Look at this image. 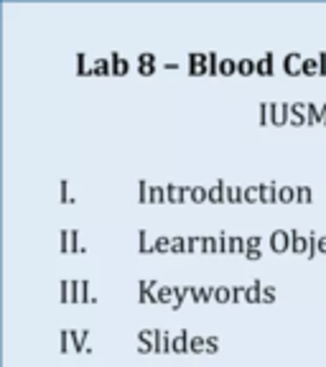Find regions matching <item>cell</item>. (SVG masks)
I'll use <instances>...</instances> for the list:
<instances>
[{
    "instance_id": "16",
    "label": "cell",
    "mask_w": 326,
    "mask_h": 367,
    "mask_svg": "<svg viewBox=\"0 0 326 367\" xmlns=\"http://www.w3.org/2000/svg\"><path fill=\"white\" fill-rule=\"evenodd\" d=\"M155 299H158V304H171L174 306V301H176V285H158V288H155Z\"/></svg>"
},
{
    "instance_id": "23",
    "label": "cell",
    "mask_w": 326,
    "mask_h": 367,
    "mask_svg": "<svg viewBox=\"0 0 326 367\" xmlns=\"http://www.w3.org/2000/svg\"><path fill=\"white\" fill-rule=\"evenodd\" d=\"M291 201H296V186L288 184L278 186V204H291Z\"/></svg>"
},
{
    "instance_id": "47",
    "label": "cell",
    "mask_w": 326,
    "mask_h": 367,
    "mask_svg": "<svg viewBox=\"0 0 326 367\" xmlns=\"http://www.w3.org/2000/svg\"><path fill=\"white\" fill-rule=\"evenodd\" d=\"M217 74H219V56L209 51V77H217Z\"/></svg>"
},
{
    "instance_id": "9",
    "label": "cell",
    "mask_w": 326,
    "mask_h": 367,
    "mask_svg": "<svg viewBox=\"0 0 326 367\" xmlns=\"http://www.w3.org/2000/svg\"><path fill=\"white\" fill-rule=\"evenodd\" d=\"M291 237H293V245H291L293 253H308V248H311L308 235H301L298 227H291Z\"/></svg>"
},
{
    "instance_id": "34",
    "label": "cell",
    "mask_w": 326,
    "mask_h": 367,
    "mask_svg": "<svg viewBox=\"0 0 326 367\" xmlns=\"http://www.w3.org/2000/svg\"><path fill=\"white\" fill-rule=\"evenodd\" d=\"M229 253H248V240L242 237H229Z\"/></svg>"
},
{
    "instance_id": "2",
    "label": "cell",
    "mask_w": 326,
    "mask_h": 367,
    "mask_svg": "<svg viewBox=\"0 0 326 367\" xmlns=\"http://www.w3.org/2000/svg\"><path fill=\"white\" fill-rule=\"evenodd\" d=\"M59 242H61V253H85V245H79L76 230H61Z\"/></svg>"
},
{
    "instance_id": "1",
    "label": "cell",
    "mask_w": 326,
    "mask_h": 367,
    "mask_svg": "<svg viewBox=\"0 0 326 367\" xmlns=\"http://www.w3.org/2000/svg\"><path fill=\"white\" fill-rule=\"evenodd\" d=\"M189 74L191 77H209V54H201V51H191L189 54Z\"/></svg>"
},
{
    "instance_id": "12",
    "label": "cell",
    "mask_w": 326,
    "mask_h": 367,
    "mask_svg": "<svg viewBox=\"0 0 326 367\" xmlns=\"http://www.w3.org/2000/svg\"><path fill=\"white\" fill-rule=\"evenodd\" d=\"M189 189H191V186H181V184H169V186H166V199H169L171 204H181V201H184V196L189 194Z\"/></svg>"
},
{
    "instance_id": "46",
    "label": "cell",
    "mask_w": 326,
    "mask_h": 367,
    "mask_svg": "<svg viewBox=\"0 0 326 367\" xmlns=\"http://www.w3.org/2000/svg\"><path fill=\"white\" fill-rule=\"evenodd\" d=\"M204 253H219V245H217V237H204Z\"/></svg>"
},
{
    "instance_id": "58",
    "label": "cell",
    "mask_w": 326,
    "mask_h": 367,
    "mask_svg": "<svg viewBox=\"0 0 326 367\" xmlns=\"http://www.w3.org/2000/svg\"><path fill=\"white\" fill-rule=\"evenodd\" d=\"M163 66H166V69H179V64H176V61H166Z\"/></svg>"
},
{
    "instance_id": "39",
    "label": "cell",
    "mask_w": 326,
    "mask_h": 367,
    "mask_svg": "<svg viewBox=\"0 0 326 367\" xmlns=\"http://www.w3.org/2000/svg\"><path fill=\"white\" fill-rule=\"evenodd\" d=\"M171 253H189V242L184 237H171Z\"/></svg>"
},
{
    "instance_id": "22",
    "label": "cell",
    "mask_w": 326,
    "mask_h": 367,
    "mask_svg": "<svg viewBox=\"0 0 326 367\" xmlns=\"http://www.w3.org/2000/svg\"><path fill=\"white\" fill-rule=\"evenodd\" d=\"M76 74L95 77V71H92V61L87 59V54H85V51H82V54H76Z\"/></svg>"
},
{
    "instance_id": "3",
    "label": "cell",
    "mask_w": 326,
    "mask_h": 367,
    "mask_svg": "<svg viewBox=\"0 0 326 367\" xmlns=\"http://www.w3.org/2000/svg\"><path fill=\"white\" fill-rule=\"evenodd\" d=\"M291 245H293L291 230H273V235H270V250L273 253H285V250H291Z\"/></svg>"
},
{
    "instance_id": "49",
    "label": "cell",
    "mask_w": 326,
    "mask_h": 367,
    "mask_svg": "<svg viewBox=\"0 0 326 367\" xmlns=\"http://www.w3.org/2000/svg\"><path fill=\"white\" fill-rule=\"evenodd\" d=\"M275 301V285H265L263 288V304H273Z\"/></svg>"
},
{
    "instance_id": "19",
    "label": "cell",
    "mask_w": 326,
    "mask_h": 367,
    "mask_svg": "<svg viewBox=\"0 0 326 367\" xmlns=\"http://www.w3.org/2000/svg\"><path fill=\"white\" fill-rule=\"evenodd\" d=\"M260 191H263V204H275L278 201V184L275 181L260 184Z\"/></svg>"
},
{
    "instance_id": "45",
    "label": "cell",
    "mask_w": 326,
    "mask_h": 367,
    "mask_svg": "<svg viewBox=\"0 0 326 367\" xmlns=\"http://www.w3.org/2000/svg\"><path fill=\"white\" fill-rule=\"evenodd\" d=\"M138 66H155V54H150V51L138 54Z\"/></svg>"
},
{
    "instance_id": "30",
    "label": "cell",
    "mask_w": 326,
    "mask_h": 367,
    "mask_svg": "<svg viewBox=\"0 0 326 367\" xmlns=\"http://www.w3.org/2000/svg\"><path fill=\"white\" fill-rule=\"evenodd\" d=\"M189 196L194 204H204V201H209V189H204V186H191L189 189Z\"/></svg>"
},
{
    "instance_id": "56",
    "label": "cell",
    "mask_w": 326,
    "mask_h": 367,
    "mask_svg": "<svg viewBox=\"0 0 326 367\" xmlns=\"http://www.w3.org/2000/svg\"><path fill=\"white\" fill-rule=\"evenodd\" d=\"M138 71H140L143 77H150V74L155 71V66H138Z\"/></svg>"
},
{
    "instance_id": "52",
    "label": "cell",
    "mask_w": 326,
    "mask_h": 367,
    "mask_svg": "<svg viewBox=\"0 0 326 367\" xmlns=\"http://www.w3.org/2000/svg\"><path fill=\"white\" fill-rule=\"evenodd\" d=\"M66 186H69L66 181H61V186H59V199H61V204H66V201H71V199H69V194H66Z\"/></svg>"
},
{
    "instance_id": "24",
    "label": "cell",
    "mask_w": 326,
    "mask_h": 367,
    "mask_svg": "<svg viewBox=\"0 0 326 367\" xmlns=\"http://www.w3.org/2000/svg\"><path fill=\"white\" fill-rule=\"evenodd\" d=\"M196 285H176V301H174V309H181L186 296H194Z\"/></svg>"
},
{
    "instance_id": "36",
    "label": "cell",
    "mask_w": 326,
    "mask_h": 367,
    "mask_svg": "<svg viewBox=\"0 0 326 367\" xmlns=\"http://www.w3.org/2000/svg\"><path fill=\"white\" fill-rule=\"evenodd\" d=\"M153 250L155 253H171V237H155V242H153Z\"/></svg>"
},
{
    "instance_id": "8",
    "label": "cell",
    "mask_w": 326,
    "mask_h": 367,
    "mask_svg": "<svg viewBox=\"0 0 326 367\" xmlns=\"http://www.w3.org/2000/svg\"><path fill=\"white\" fill-rule=\"evenodd\" d=\"M189 342H191V334H189V329L184 326V329L176 332L174 339H171V352H176V354H186V352H189Z\"/></svg>"
},
{
    "instance_id": "41",
    "label": "cell",
    "mask_w": 326,
    "mask_h": 367,
    "mask_svg": "<svg viewBox=\"0 0 326 367\" xmlns=\"http://www.w3.org/2000/svg\"><path fill=\"white\" fill-rule=\"evenodd\" d=\"M163 199H166V191H163V186L153 184V189H150V204H163Z\"/></svg>"
},
{
    "instance_id": "53",
    "label": "cell",
    "mask_w": 326,
    "mask_h": 367,
    "mask_svg": "<svg viewBox=\"0 0 326 367\" xmlns=\"http://www.w3.org/2000/svg\"><path fill=\"white\" fill-rule=\"evenodd\" d=\"M318 61H321V77H326V51H318Z\"/></svg>"
},
{
    "instance_id": "35",
    "label": "cell",
    "mask_w": 326,
    "mask_h": 367,
    "mask_svg": "<svg viewBox=\"0 0 326 367\" xmlns=\"http://www.w3.org/2000/svg\"><path fill=\"white\" fill-rule=\"evenodd\" d=\"M189 352H194V354L207 352V339H204V337H191V342H189Z\"/></svg>"
},
{
    "instance_id": "11",
    "label": "cell",
    "mask_w": 326,
    "mask_h": 367,
    "mask_svg": "<svg viewBox=\"0 0 326 367\" xmlns=\"http://www.w3.org/2000/svg\"><path fill=\"white\" fill-rule=\"evenodd\" d=\"M59 301L61 304H76V288H74V280H61L59 283Z\"/></svg>"
},
{
    "instance_id": "31",
    "label": "cell",
    "mask_w": 326,
    "mask_h": 367,
    "mask_svg": "<svg viewBox=\"0 0 326 367\" xmlns=\"http://www.w3.org/2000/svg\"><path fill=\"white\" fill-rule=\"evenodd\" d=\"M311 199H313L311 186H306V184L296 186V204H311Z\"/></svg>"
},
{
    "instance_id": "13",
    "label": "cell",
    "mask_w": 326,
    "mask_h": 367,
    "mask_svg": "<svg viewBox=\"0 0 326 367\" xmlns=\"http://www.w3.org/2000/svg\"><path fill=\"white\" fill-rule=\"evenodd\" d=\"M110 61H112V74H115V77H122V74L130 71V61H128L125 56H120L117 51L110 54Z\"/></svg>"
},
{
    "instance_id": "51",
    "label": "cell",
    "mask_w": 326,
    "mask_h": 367,
    "mask_svg": "<svg viewBox=\"0 0 326 367\" xmlns=\"http://www.w3.org/2000/svg\"><path fill=\"white\" fill-rule=\"evenodd\" d=\"M207 352L209 354H217L219 352V339L217 337H207Z\"/></svg>"
},
{
    "instance_id": "32",
    "label": "cell",
    "mask_w": 326,
    "mask_h": 367,
    "mask_svg": "<svg viewBox=\"0 0 326 367\" xmlns=\"http://www.w3.org/2000/svg\"><path fill=\"white\" fill-rule=\"evenodd\" d=\"M150 189H153V184L138 181V204H150Z\"/></svg>"
},
{
    "instance_id": "5",
    "label": "cell",
    "mask_w": 326,
    "mask_h": 367,
    "mask_svg": "<svg viewBox=\"0 0 326 367\" xmlns=\"http://www.w3.org/2000/svg\"><path fill=\"white\" fill-rule=\"evenodd\" d=\"M158 280H138V299L140 304H158L155 299V288H158Z\"/></svg>"
},
{
    "instance_id": "7",
    "label": "cell",
    "mask_w": 326,
    "mask_h": 367,
    "mask_svg": "<svg viewBox=\"0 0 326 367\" xmlns=\"http://www.w3.org/2000/svg\"><path fill=\"white\" fill-rule=\"evenodd\" d=\"M291 125H296V128L308 125V102H293L291 105Z\"/></svg>"
},
{
    "instance_id": "44",
    "label": "cell",
    "mask_w": 326,
    "mask_h": 367,
    "mask_svg": "<svg viewBox=\"0 0 326 367\" xmlns=\"http://www.w3.org/2000/svg\"><path fill=\"white\" fill-rule=\"evenodd\" d=\"M59 344H61V352H69V349H71V329H61Z\"/></svg>"
},
{
    "instance_id": "50",
    "label": "cell",
    "mask_w": 326,
    "mask_h": 367,
    "mask_svg": "<svg viewBox=\"0 0 326 367\" xmlns=\"http://www.w3.org/2000/svg\"><path fill=\"white\" fill-rule=\"evenodd\" d=\"M260 245H263V237H260V235L248 237V250H260Z\"/></svg>"
},
{
    "instance_id": "25",
    "label": "cell",
    "mask_w": 326,
    "mask_h": 367,
    "mask_svg": "<svg viewBox=\"0 0 326 367\" xmlns=\"http://www.w3.org/2000/svg\"><path fill=\"white\" fill-rule=\"evenodd\" d=\"M258 201H263L260 184H250V186H244V204H258Z\"/></svg>"
},
{
    "instance_id": "37",
    "label": "cell",
    "mask_w": 326,
    "mask_h": 367,
    "mask_svg": "<svg viewBox=\"0 0 326 367\" xmlns=\"http://www.w3.org/2000/svg\"><path fill=\"white\" fill-rule=\"evenodd\" d=\"M138 250H140V253H153V245H150V240H148V232H145V230H140V232H138Z\"/></svg>"
},
{
    "instance_id": "55",
    "label": "cell",
    "mask_w": 326,
    "mask_h": 367,
    "mask_svg": "<svg viewBox=\"0 0 326 367\" xmlns=\"http://www.w3.org/2000/svg\"><path fill=\"white\" fill-rule=\"evenodd\" d=\"M316 250H318V253H326V237H321V235H318V242H316Z\"/></svg>"
},
{
    "instance_id": "43",
    "label": "cell",
    "mask_w": 326,
    "mask_h": 367,
    "mask_svg": "<svg viewBox=\"0 0 326 367\" xmlns=\"http://www.w3.org/2000/svg\"><path fill=\"white\" fill-rule=\"evenodd\" d=\"M248 296V285H232V304H239Z\"/></svg>"
},
{
    "instance_id": "27",
    "label": "cell",
    "mask_w": 326,
    "mask_h": 367,
    "mask_svg": "<svg viewBox=\"0 0 326 367\" xmlns=\"http://www.w3.org/2000/svg\"><path fill=\"white\" fill-rule=\"evenodd\" d=\"M303 74H306V77L321 74V61H318V56H306V59H303Z\"/></svg>"
},
{
    "instance_id": "4",
    "label": "cell",
    "mask_w": 326,
    "mask_h": 367,
    "mask_svg": "<svg viewBox=\"0 0 326 367\" xmlns=\"http://www.w3.org/2000/svg\"><path fill=\"white\" fill-rule=\"evenodd\" d=\"M303 59H306V56H301L298 51L285 54V59H283V71L288 74V77H301V74H303Z\"/></svg>"
},
{
    "instance_id": "54",
    "label": "cell",
    "mask_w": 326,
    "mask_h": 367,
    "mask_svg": "<svg viewBox=\"0 0 326 367\" xmlns=\"http://www.w3.org/2000/svg\"><path fill=\"white\" fill-rule=\"evenodd\" d=\"M260 250H248V253H244V258H248V260H260Z\"/></svg>"
},
{
    "instance_id": "38",
    "label": "cell",
    "mask_w": 326,
    "mask_h": 367,
    "mask_svg": "<svg viewBox=\"0 0 326 367\" xmlns=\"http://www.w3.org/2000/svg\"><path fill=\"white\" fill-rule=\"evenodd\" d=\"M308 125H321V107L308 102Z\"/></svg>"
},
{
    "instance_id": "17",
    "label": "cell",
    "mask_w": 326,
    "mask_h": 367,
    "mask_svg": "<svg viewBox=\"0 0 326 367\" xmlns=\"http://www.w3.org/2000/svg\"><path fill=\"white\" fill-rule=\"evenodd\" d=\"M273 51H265V56L263 59H258V74L260 77H273L275 74V66H273Z\"/></svg>"
},
{
    "instance_id": "26",
    "label": "cell",
    "mask_w": 326,
    "mask_h": 367,
    "mask_svg": "<svg viewBox=\"0 0 326 367\" xmlns=\"http://www.w3.org/2000/svg\"><path fill=\"white\" fill-rule=\"evenodd\" d=\"M214 301L217 304H232V285H214Z\"/></svg>"
},
{
    "instance_id": "33",
    "label": "cell",
    "mask_w": 326,
    "mask_h": 367,
    "mask_svg": "<svg viewBox=\"0 0 326 367\" xmlns=\"http://www.w3.org/2000/svg\"><path fill=\"white\" fill-rule=\"evenodd\" d=\"M219 74H222V77L237 74V61H234V59H219Z\"/></svg>"
},
{
    "instance_id": "14",
    "label": "cell",
    "mask_w": 326,
    "mask_h": 367,
    "mask_svg": "<svg viewBox=\"0 0 326 367\" xmlns=\"http://www.w3.org/2000/svg\"><path fill=\"white\" fill-rule=\"evenodd\" d=\"M87 337H90V329H82V332L79 329H71V349L74 352H82V349L87 352L90 349L87 347Z\"/></svg>"
},
{
    "instance_id": "15",
    "label": "cell",
    "mask_w": 326,
    "mask_h": 367,
    "mask_svg": "<svg viewBox=\"0 0 326 367\" xmlns=\"http://www.w3.org/2000/svg\"><path fill=\"white\" fill-rule=\"evenodd\" d=\"M224 199H227V184H224V179H217L214 186L209 189V201L212 204H222Z\"/></svg>"
},
{
    "instance_id": "28",
    "label": "cell",
    "mask_w": 326,
    "mask_h": 367,
    "mask_svg": "<svg viewBox=\"0 0 326 367\" xmlns=\"http://www.w3.org/2000/svg\"><path fill=\"white\" fill-rule=\"evenodd\" d=\"M227 201L229 204H242L244 201V189L234 186V184H227Z\"/></svg>"
},
{
    "instance_id": "20",
    "label": "cell",
    "mask_w": 326,
    "mask_h": 367,
    "mask_svg": "<svg viewBox=\"0 0 326 367\" xmlns=\"http://www.w3.org/2000/svg\"><path fill=\"white\" fill-rule=\"evenodd\" d=\"M92 71H95V77H107V74H112V61L110 59H92Z\"/></svg>"
},
{
    "instance_id": "40",
    "label": "cell",
    "mask_w": 326,
    "mask_h": 367,
    "mask_svg": "<svg viewBox=\"0 0 326 367\" xmlns=\"http://www.w3.org/2000/svg\"><path fill=\"white\" fill-rule=\"evenodd\" d=\"M260 122H263V125L273 122V107H270V102H260Z\"/></svg>"
},
{
    "instance_id": "10",
    "label": "cell",
    "mask_w": 326,
    "mask_h": 367,
    "mask_svg": "<svg viewBox=\"0 0 326 367\" xmlns=\"http://www.w3.org/2000/svg\"><path fill=\"white\" fill-rule=\"evenodd\" d=\"M171 334L166 329H155V354H166L171 352Z\"/></svg>"
},
{
    "instance_id": "6",
    "label": "cell",
    "mask_w": 326,
    "mask_h": 367,
    "mask_svg": "<svg viewBox=\"0 0 326 367\" xmlns=\"http://www.w3.org/2000/svg\"><path fill=\"white\" fill-rule=\"evenodd\" d=\"M273 107V122L270 125H285V122H291V105L288 102H270Z\"/></svg>"
},
{
    "instance_id": "57",
    "label": "cell",
    "mask_w": 326,
    "mask_h": 367,
    "mask_svg": "<svg viewBox=\"0 0 326 367\" xmlns=\"http://www.w3.org/2000/svg\"><path fill=\"white\" fill-rule=\"evenodd\" d=\"M321 125H326V102L321 105Z\"/></svg>"
},
{
    "instance_id": "18",
    "label": "cell",
    "mask_w": 326,
    "mask_h": 367,
    "mask_svg": "<svg viewBox=\"0 0 326 367\" xmlns=\"http://www.w3.org/2000/svg\"><path fill=\"white\" fill-rule=\"evenodd\" d=\"M263 280H255L253 285H248V296H244V301L248 304H263Z\"/></svg>"
},
{
    "instance_id": "42",
    "label": "cell",
    "mask_w": 326,
    "mask_h": 367,
    "mask_svg": "<svg viewBox=\"0 0 326 367\" xmlns=\"http://www.w3.org/2000/svg\"><path fill=\"white\" fill-rule=\"evenodd\" d=\"M189 253H204V237H186Z\"/></svg>"
},
{
    "instance_id": "48",
    "label": "cell",
    "mask_w": 326,
    "mask_h": 367,
    "mask_svg": "<svg viewBox=\"0 0 326 367\" xmlns=\"http://www.w3.org/2000/svg\"><path fill=\"white\" fill-rule=\"evenodd\" d=\"M217 245H219V253H229V235L219 232L217 235Z\"/></svg>"
},
{
    "instance_id": "29",
    "label": "cell",
    "mask_w": 326,
    "mask_h": 367,
    "mask_svg": "<svg viewBox=\"0 0 326 367\" xmlns=\"http://www.w3.org/2000/svg\"><path fill=\"white\" fill-rule=\"evenodd\" d=\"M237 74H242V77L258 74V61H253V59H239L237 61Z\"/></svg>"
},
{
    "instance_id": "21",
    "label": "cell",
    "mask_w": 326,
    "mask_h": 367,
    "mask_svg": "<svg viewBox=\"0 0 326 367\" xmlns=\"http://www.w3.org/2000/svg\"><path fill=\"white\" fill-rule=\"evenodd\" d=\"M214 299V285H196V291H194V301L196 304H207Z\"/></svg>"
}]
</instances>
